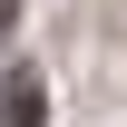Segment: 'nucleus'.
Masks as SVG:
<instances>
[{"instance_id": "nucleus-1", "label": "nucleus", "mask_w": 127, "mask_h": 127, "mask_svg": "<svg viewBox=\"0 0 127 127\" xmlns=\"http://www.w3.org/2000/svg\"><path fill=\"white\" fill-rule=\"evenodd\" d=\"M39 117H49L39 68H10V78H0V127H39Z\"/></svg>"}]
</instances>
